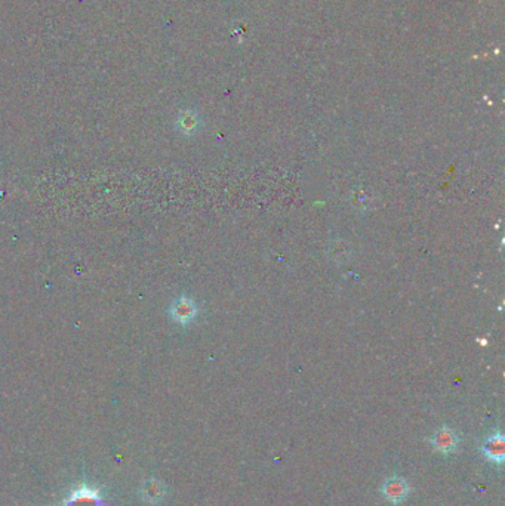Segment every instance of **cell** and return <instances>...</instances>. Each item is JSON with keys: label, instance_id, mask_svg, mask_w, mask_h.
Returning a JSON list of instances; mask_svg holds the SVG:
<instances>
[{"label": "cell", "instance_id": "5", "mask_svg": "<svg viewBox=\"0 0 505 506\" xmlns=\"http://www.w3.org/2000/svg\"><path fill=\"white\" fill-rule=\"evenodd\" d=\"M103 505L104 502L98 491L86 486L74 490L65 502V506H103Z\"/></svg>", "mask_w": 505, "mask_h": 506}, {"label": "cell", "instance_id": "6", "mask_svg": "<svg viewBox=\"0 0 505 506\" xmlns=\"http://www.w3.org/2000/svg\"><path fill=\"white\" fill-rule=\"evenodd\" d=\"M176 126H178L180 132H183L184 135H193L200 126L199 114L191 110L180 113L178 119H176Z\"/></svg>", "mask_w": 505, "mask_h": 506}, {"label": "cell", "instance_id": "4", "mask_svg": "<svg viewBox=\"0 0 505 506\" xmlns=\"http://www.w3.org/2000/svg\"><path fill=\"white\" fill-rule=\"evenodd\" d=\"M480 450L490 463L501 467V465L504 463V458H505V443H504L502 432L499 430L490 432L486 437V440L482 444Z\"/></svg>", "mask_w": 505, "mask_h": 506}, {"label": "cell", "instance_id": "3", "mask_svg": "<svg viewBox=\"0 0 505 506\" xmlns=\"http://www.w3.org/2000/svg\"><path fill=\"white\" fill-rule=\"evenodd\" d=\"M459 435L455 430L450 427H440L438 431L433 434L430 439V444L434 451L442 455H450L458 450L459 447Z\"/></svg>", "mask_w": 505, "mask_h": 506}, {"label": "cell", "instance_id": "2", "mask_svg": "<svg viewBox=\"0 0 505 506\" xmlns=\"http://www.w3.org/2000/svg\"><path fill=\"white\" fill-rule=\"evenodd\" d=\"M381 493L384 499L393 505H400L405 502L411 493V486L400 475H391L384 481L381 488Z\"/></svg>", "mask_w": 505, "mask_h": 506}, {"label": "cell", "instance_id": "1", "mask_svg": "<svg viewBox=\"0 0 505 506\" xmlns=\"http://www.w3.org/2000/svg\"><path fill=\"white\" fill-rule=\"evenodd\" d=\"M169 316L171 319L181 326H187L193 323L199 316V307L193 299L188 296L176 298L169 307Z\"/></svg>", "mask_w": 505, "mask_h": 506}, {"label": "cell", "instance_id": "7", "mask_svg": "<svg viewBox=\"0 0 505 506\" xmlns=\"http://www.w3.org/2000/svg\"><path fill=\"white\" fill-rule=\"evenodd\" d=\"M350 253L348 249H339V244H338V240L335 243L331 244V255L332 256H336L338 261H344V258H347Z\"/></svg>", "mask_w": 505, "mask_h": 506}]
</instances>
